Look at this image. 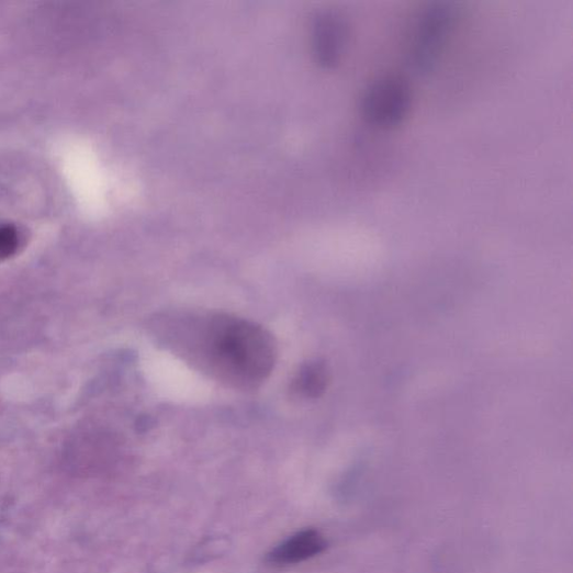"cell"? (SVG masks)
Wrapping results in <instances>:
<instances>
[{"label":"cell","instance_id":"obj_1","mask_svg":"<svg viewBox=\"0 0 573 573\" xmlns=\"http://www.w3.org/2000/svg\"><path fill=\"white\" fill-rule=\"evenodd\" d=\"M186 355L216 380L241 390L261 385L272 373L278 349L262 326L227 314H213L183 326Z\"/></svg>","mask_w":573,"mask_h":573},{"label":"cell","instance_id":"obj_2","mask_svg":"<svg viewBox=\"0 0 573 573\" xmlns=\"http://www.w3.org/2000/svg\"><path fill=\"white\" fill-rule=\"evenodd\" d=\"M458 10L450 2L429 4L420 14L409 52L411 65L420 74L435 69L440 61Z\"/></svg>","mask_w":573,"mask_h":573},{"label":"cell","instance_id":"obj_3","mask_svg":"<svg viewBox=\"0 0 573 573\" xmlns=\"http://www.w3.org/2000/svg\"><path fill=\"white\" fill-rule=\"evenodd\" d=\"M413 104L412 88L400 77L386 76L371 82L361 99L362 116L368 124L391 130L405 122Z\"/></svg>","mask_w":573,"mask_h":573},{"label":"cell","instance_id":"obj_4","mask_svg":"<svg viewBox=\"0 0 573 573\" xmlns=\"http://www.w3.org/2000/svg\"><path fill=\"white\" fill-rule=\"evenodd\" d=\"M327 548L325 538L316 530H305L286 539L268 554V562L285 566L306 561Z\"/></svg>","mask_w":573,"mask_h":573},{"label":"cell","instance_id":"obj_5","mask_svg":"<svg viewBox=\"0 0 573 573\" xmlns=\"http://www.w3.org/2000/svg\"><path fill=\"white\" fill-rule=\"evenodd\" d=\"M318 55L324 65L333 66L346 48L348 26L341 18L328 14L318 24Z\"/></svg>","mask_w":573,"mask_h":573},{"label":"cell","instance_id":"obj_6","mask_svg":"<svg viewBox=\"0 0 573 573\" xmlns=\"http://www.w3.org/2000/svg\"><path fill=\"white\" fill-rule=\"evenodd\" d=\"M328 370L323 362L312 361L304 364L292 382L294 393L304 397H318L327 387Z\"/></svg>","mask_w":573,"mask_h":573},{"label":"cell","instance_id":"obj_7","mask_svg":"<svg viewBox=\"0 0 573 573\" xmlns=\"http://www.w3.org/2000/svg\"><path fill=\"white\" fill-rule=\"evenodd\" d=\"M18 228L12 224H0V261L14 256L19 249Z\"/></svg>","mask_w":573,"mask_h":573}]
</instances>
